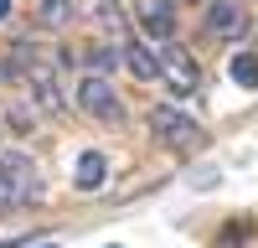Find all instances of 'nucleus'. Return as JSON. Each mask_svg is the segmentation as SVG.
<instances>
[{"label": "nucleus", "mask_w": 258, "mask_h": 248, "mask_svg": "<svg viewBox=\"0 0 258 248\" xmlns=\"http://www.w3.org/2000/svg\"><path fill=\"white\" fill-rule=\"evenodd\" d=\"M150 130H155V140L165 145V150H176V155L207 145V130L181 109V103H155V109H150Z\"/></svg>", "instance_id": "obj_1"}, {"label": "nucleus", "mask_w": 258, "mask_h": 248, "mask_svg": "<svg viewBox=\"0 0 258 248\" xmlns=\"http://www.w3.org/2000/svg\"><path fill=\"white\" fill-rule=\"evenodd\" d=\"M78 109L88 114V119H98V124H109V130H124V119H129V109H124V98L114 93L109 73L78 78Z\"/></svg>", "instance_id": "obj_2"}, {"label": "nucleus", "mask_w": 258, "mask_h": 248, "mask_svg": "<svg viewBox=\"0 0 258 248\" xmlns=\"http://www.w3.org/2000/svg\"><path fill=\"white\" fill-rule=\"evenodd\" d=\"M36 197V165L31 155H6L0 160V217L16 212V207H26Z\"/></svg>", "instance_id": "obj_3"}, {"label": "nucleus", "mask_w": 258, "mask_h": 248, "mask_svg": "<svg viewBox=\"0 0 258 248\" xmlns=\"http://www.w3.org/2000/svg\"><path fill=\"white\" fill-rule=\"evenodd\" d=\"M243 31H248L243 0H207V11H202V41H238Z\"/></svg>", "instance_id": "obj_4"}, {"label": "nucleus", "mask_w": 258, "mask_h": 248, "mask_svg": "<svg viewBox=\"0 0 258 248\" xmlns=\"http://www.w3.org/2000/svg\"><path fill=\"white\" fill-rule=\"evenodd\" d=\"M160 68H165V88L176 98H191L202 88V73H197V57L181 52L176 41H160Z\"/></svg>", "instance_id": "obj_5"}, {"label": "nucleus", "mask_w": 258, "mask_h": 248, "mask_svg": "<svg viewBox=\"0 0 258 248\" xmlns=\"http://www.w3.org/2000/svg\"><path fill=\"white\" fill-rule=\"evenodd\" d=\"M135 16L155 41H176V0H140Z\"/></svg>", "instance_id": "obj_6"}, {"label": "nucleus", "mask_w": 258, "mask_h": 248, "mask_svg": "<svg viewBox=\"0 0 258 248\" xmlns=\"http://www.w3.org/2000/svg\"><path fill=\"white\" fill-rule=\"evenodd\" d=\"M26 78H31V88H36V103H41V114H62L68 109V98H62V88H57V73L47 68V62H26Z\"/></svg>", "instance_id": "obj_7"}, {"label": "nucleus", "mask_w": 258, "mask_h": 248, "mask_svg": "<svg viewBox=\"0 0 258 248\" xmlns=\"http://www.w3.org/2000/svg\"><path fill=\"white\" fill-rule=\"evenodd\" d=\"M103 181H109V155L103 150H83L78 165H73V186L78 192H98Z\"/></svg>", "instance_id": "obj_8"}, {"label": "nucleus", "mask_w": 258, "mask_h": 248, "mask_svg": "<svg viewBox=\"0 0 258 248\" xmlns=\"http://www.w3.org/2000/svg\"><path fill=\"white\" fill-rule=\"evenodd\" d=\"M124 68L135 73L140 83H165V68H160V57L150 52V47H140V41H129V47H124Z\"/></svg>", "instance_id": "obj_9"}, {"label": "nucleus", "mask_w": 258, "mask_h": 248, "mask_svg": "<svg viewBox=\"0 0 258 248\" xmlns=\"http://www.w3.org/2000/svg\"><path fill=\"white\" fill-rule=\"evenodd\" d=\"M227 78L238 83V88H258V52H232Z\"/></svg>", "instance_id": "obj_10"}, {"label": "nucleus", "mask_w": 258, "mask_h": 248, "mask_svg": "<svg viewBox=\"0 0 258 248\" xmlns=\"http://www.w3.org/2000/svg\"><path fill=\"white\" fill-rule=\"evenodd\" d=\"M73 16V0H41V6H36V26H62V21H68Z\"/></svg>", "instance_id": "obj_11"}, {"label": "nucleus", "mask_w": 258, "mask_h": 248, "mask_svg": "<svg viewBox=\"0 0 258 248\" xmlns=\"http://www.w3.org/2000/svg\"><path fill=\"white\" fill-rule=\"evenodd\" d=\"M248 233H253V222H232V227H222V233H217V248H243Z\"/></svg>", "instance_id": "obj_12"}, {"label": "nucleus", "mask_w": 258, "mask_h": 248, "mask_svg": "<svg viewBox=\"0 0 258 248\" xmlns=\"http://www.w3.org/2000/svg\"><path fill=\"white\" fill-rule=\"evenodd\" d=\"M119 57H124V52H109V47H88V62H93V73H109Z\"/></svg>", "instance_id": "obj_13"}, {"label": "nucleus", "mask_w": 258, "mask_h": 248, "mask_svg": "<svg viewBox=\"0 0 258 248\" xmlns=\"http://www.w3.org/2000/svg\"><path fill=\"white\" fill-rule=\"evenodd\" d=\"M6 124H11L16 135H31V130H36V124H31V109H11V114H6Z\"/></svg>", "instance_id": "obj_14"}, {"label": "nucleus", "mask_w": 258, "mask_h": 248, "mask_svg": "<svg viewBox=\"0 0 258 248\" xmlns=\"http://www.w3.org/2000/svg\"><path fill=\"white\" fill-rule=\"evenodd\" d=\"M6 11H11V0H0V21H6Z\"/></svg>", "instance_id": "obj_15"}, {"label": "nucleus", "mask_w": 258, "mask_h": 248, "mask_svg": "<svg viewBox=\"0 0 258 248\" xmlns=\"http://www.w3.org/2000/svg\"><path fill=\"white\" fill-rule=\"evenodd\" d=\"M36 248H57V243H36Z\"/></svg>", "instance_id": "obj_16"}, {"label": "nucleus", "mask_w": 258, "mask_h": 248, "mask_svg": "<svg viewBox=\"0 0 258 248\" xmlns=\"http://www.w3.org/2000/svg\"><path fill=\"white\" fill-rule=\"evenodd\" d=\"M0 130H6V119H0Z\"/></svg>", "instance_id": "obj_17"}, {"label": "nucleus", "mask_w": 258, "mask_h": 248, "mask_svg": "<svg viewBox=\"0 0 258 248\" xmlns=\"http://www.w3.org/2000/svg\"><path fill=\"white\" fill-rule=\"evenodd\" d=\"M0 78H6V68H0Z\"/></svg>", "instance_id": "obj_18"}, {"label": "nucleus", "mask_w": 258, "mask_h": 248, "mask_svg": "<svg viewBox=\"0 0 258 248\" xmlns=\"http://www.w3.org/2000/svg\"><path fill=\"white\" fill-rule=\"evenodd\" d=\"M176 6H181V0H176Z\"/></svg>", "instance_id": "obj_19"}, {"label": "nucleus", "mask_w": 258, "mask_h": 248, "mask_svg": "<svg viewBox=\"0 0 258 248\" xmlns=\"http://www.w3.org/2000/svg\"><path fill=\"white\" fill-rule=\"evenodd\" d=\"M114 248H119V243H114Z\"/></svg>", "instance_id": "obj_20"}]
</instances>
